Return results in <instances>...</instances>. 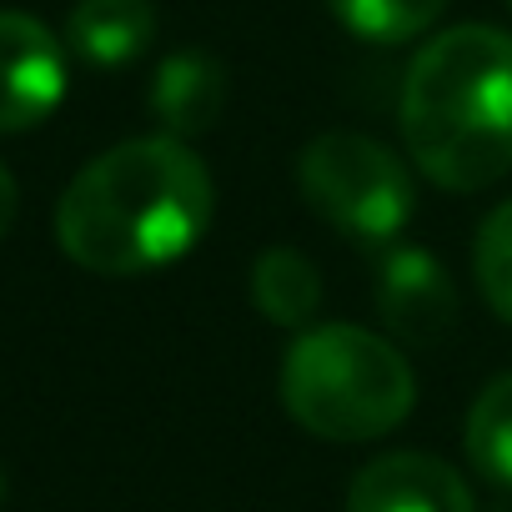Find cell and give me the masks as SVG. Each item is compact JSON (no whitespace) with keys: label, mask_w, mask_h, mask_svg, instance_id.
I'll return each mask as SVG.
<instances>
[{"label":"cell","mask_w":512,"mask_h":512,"mask_svg":"<svg viewBox=\"0 0 512 512\" xmlns=\"http://www.w3.org/2000/svg\"><path fill=\"white\" fill-rule=\"evenodd\" d=\"M216 186L176 136H131L86 161L56 206V241L81 272L146 277L206 236Z\"/></svg>","instance_id":"cell-1"},{"label":"cell","mask_w":512,"mask_h":512,"mask_svg":"<svg viewBox=\"0 0 512 512\" xmlns=\"http://www.w3.org/2000/svg\"><path fill=\"white\" fill-rule=\"evenodd\" d=\"M402 146L412 166L452 191H482L512 171V31H437L402 76Z\"/></svg>","instance_id":"cell-2"},{"label":"cell","mask_w":512,"mask_h":512,"mask_svg":"<svg viewBox=\"0 0 512 512\" xmlns=\"http://www.w3.org/2000/svg\"><path fill=\"white\" fill-rule=\"evenodd\" d=\"M417 402L412 362L392 337L322 322L297 332L282 357V407L322 442H372L407 422Z\"/></svg>","instance_id":"cell-3"},{"label":"cell","mask_w":512,"mask_h":512,"mask_svg":"<svg viewBox=\"0 0 512 512\" xmlns=\"http://www.w3.org/2000/svg\"><path fill=\"white\" fill-rule=\"evenodd\" d=\"M302 201L352 241H392L412 216V176L402 156L362 131H327L297 156Z\"/></svg>","instance_id":"cell-4"},{"label":"cell","mask_w":512,"mask_h":512,"mask_svg":"<svg viewBox=\"0 0 512 512\" xmlns=\"http://www.w3.org/2000/svg\"><path fill=\"white\" fill-rule=\"evenodd\" d=\"M66 96V51L26 11H0V136L41 126Z\"/></svg>","instance_id":"cell-5"},{"label":"cell","mask_w":512,"mask_h":512,"mask_svg":"<svg viewBox=\"0 0 512 512\" xmlns=\"http://www.w3.org/2000/svg\"><path fill=\"white\" fill-rule=\"evenodd\" d=\"M377 312H382V327L397 342L432 347L457 327L462 302H457L447 267L432 251L397 246V251L382 256V272H377Z\"/></svg>","instance_id":"cell-6"},{"label":"cell","mask_w":512,"mask_h":512,"mask_svg":"<svg viewBox=\"0 0 512 512\" xmlns=\"http://www.w3.org/2000/svg\"><path fill=\"white\" fill-rule=\"evenodd\" d=\"M347 512H477L467 477L432 452H382L357 467Z\"/></svg>","instance_id":"cell-7"},{"label":"cell","mask_w":512,"mask_h":512,"mask_svg":"<svg viewBox=\"0 0 512 512\" xmlns=\"http://www.w3.org/2000/svg\"><path fill=\"white\" fill-rule=\"evenodd\" d=\"M226 96H231L226 66H221L211 51H196V46L171 51V56L156 66L151 91H146L151 116H156L161 131L176 136V141H191V136L211 131V126L221 121V111H226Z\"/></svg>","instance_id":"cell-8"},{"label":"cell","mask_w":512,"mask_h":512,"mask_svg":"<svg viewBox=\"0 0 512 512\" xmlns=\"http://www.w3.org/2000/svg\"><path fill=\"white\" fill-rule=\"evenodd\" d=\"M156 41V6L151 0H76L66 16V46L101 71L131 66Z\"/></svg>","instance_id":"cell-9"},{"label":"cell","mask_w":512,"mask_h":512,"mask_svg":"<svg viewBox=\"0 0 512 512\" xmlns=\"http://www.w3.org/2000/svg\"><path fill=\"white\" fill-rule=\"evenodd\" d=\"M251 302L272 327L307 332L322 307V277L297 246H267L251 262Z\"/></svg>","instance_id":"cell-10"},{"label":"cell","mask_w":512,"mask_h":512,"mask_svg":"<svg viewBox=\"0 0 512 512\" xmlns=\"http://www.w3.org/2000/svg\"><path fill=\"white\" fill-rule=\"evenodd\" d=\"M462 447H467V462L497 482V487H512V372H497L467 407V422H462Z\"/></svg>","instance_id":"cell-11"},{"label":"cell","mask_w":512,"mask_h":512,"mask_svg":"<svg viewBox=\"0 0 512 512\" xmlns=\"http://www.w3.org/2000/svg\"><path fill=\"white\" fill-rule=\"evenodd\" d=\"M332 16L372 46H402L437 26L447 0H327Z\"/></svg>","instance_id":"cell-12"},{"label":"cell","mask_w":512,"mask_h":512,"mask_svg":"<svg viewBox=\"0 0 512 512\" xmlns=\"http://www.w3.org/2000/svg\"><path fill=\"white\" fill-rule=\"evenodd\" d=\"M472 272L492 317L512 327V201H497L482 216L477 241H472Z\"/></svg>","instance_id":"cell-13"},{"label":"cell","mask_w":512,"mask_h":512,"mask_svg":"<svg viewBox=\"0 0 512 512\" xmlns=\"http://www.w3.org/2000/svg\"><path fill=\"white\" fill-rule=\"evenodd\" d=\"M16 211H21V191H16V176L0 166V236L16 226Z\"/></svg>","instance_id":"cell-14"},{"label":"cell","mask_w":512,"mask_h":512,"mask_svg":"<svg viewBox=\"0 0 512 512\" xmlns=\"http://www.w3.org/2000/svg\"><path fill=\"white\" fill-rule=\"evenodd\" d=\"M0 502H6V472H0Z\"/></svg>","instance_id":"cell-15"},{"label":"cell","mask_w":512,"mask_h":512,"mask_svg":"<svg viewBox=\"0 0 512 512\" xmlns=\"http://www.w3.org/2000/svg\"><path fill=\"white\" fill-rule=\"evenodd\" d=\"M507 11H512V0H507Z\"/></svg>","instance_id":"cell-16"}]
</instances>
